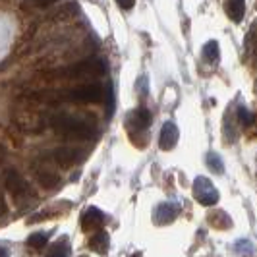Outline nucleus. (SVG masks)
<instances>
[{"instance_id":"obj_1","label":"nucleus","mask_w":257,"mask_h":257,"mask_svg":"<svg viewBox=\"0 0 257 257\" xmlns=\"http://www.w3.org/2000/svg\"><path fill=\"white\" fill-rule=\"evenodd\" d=\"M106 93L104 87L99 83H85V85H77L72 89L64 91H37L31 95V99L43 101L49 104L58 103H103Z\"/></svg>"},{"instance_id":"obj_2","label":"nucleus","mask_w":257,"mask_h":257,"mask_svg":"<svg viewBox=\"0 0 257 257\" xmlns=\"http://www.w3.org/2000/svg\"><path fill=\"white\" fill-rule=\"evenodd\" d=\"M51 128L70 140H91L97 134V126L89 118L79 114H68V112H56L49 118Z\"/></svg>"},{"instance_id":"obj_3","label":"nucleus","mask_w":257,"mask_h":257,"mask_svg":"<svg viewBox=\"0 0 257 257\" xmlns=\"http://www.w3.org/2000/svg\"><path fill=\"white\" fill-rule=\"evenodd\" d=\"M106 60L103 58H85L74 66H68L62 70L52 72L51 76L60 77V79H74V77H85V76H103L106 74Z\"/></svg>"},{"instance_id":"obj_4","label":"nucleus","mask_w":257,"mask_h":257,"mask_svg":"<svg viewBox=\"0 0 257 257\" xmlns=\"http://www.w3.org/2000/svg\"><path fill=\"white\" fill-rule=\"evenodd\" d=\"M193 197H195L201 205L211 207L219 201L220 195H219V192H217V188L211 184L209 178H205V176H197V178L193 180Z\"/></svg>"},{"instance_id":"obj_5","label":"nucleus","mask_w":257,"mask_h":257,"mask_svg":"<svg viewBox=\"0 0 257 257\" xmlns=\"http://www.w3.org/2000/svg\"><path fill=\"white\" fill-rule=\"evenodd\" d=\"M4 184H6V190L10 192V195L16 197V199H22V197H26V195H33L27 180L18 172V170H14V168L4 174Z\"/></svg>"},{"instance_id":"obj_6","label":"nucleus","mask_w":257,"mask_h":257,"mask_svg":"<svg viewBox=\"0 0 257 257\" xmlns=\"http://www.w3.org/2000/svg\"><path fill=\"white\" fill-rule=\"evenodd\" d=\"M51 159L62 167H74L85 159V151L79 147H56L51 153Z\"/></svg>"},{"instance_id":"obj_7","label":"nucleus","mask_w":257,"mask_h":257,"mask_svg":"<svg viewBox=\"0 0 257 257\" xmlns=\"http://www.w3.org/2000/svg\"><path fill=\"white\" fill-rule=\"evenodd\" d=\"M180 209H182L180 203H174V201H165V203H161V205L155 209V215H153L155 224L165 226V224L174 222L176 217H178V213H180Z\"/></svg>"},{"instance_id":"obj_8","label":"nucleus","mask_w":257,"mask_h":257,"mask_svg":"<svg viewBox=\"0 0 257 257\" xmlns=\"http://www.w3.org/2000/svg\"><path fill=\"white\" fill-rule=\"evenodd\" d=\"M106 222V215L97 207H89L81 215V228L85 232H97L101 230Z\"/></svg>"},{"instance_id":"obj_9","label":"nucleus","mask_w":257,"mask_h":257,"mask_svg":"<svg viewBox=\"0 0 257 257\" xmlns=\"http://www.w3.org/2000/svg\"><path fill=\"white\" fill-rule=\"evenodd\" d=\"M126 124H128V130L130 134L136 130V134L138 132H147V128L151 126V112L147 110V108H136V110H132L126 118Z\"/></svg>"},{"instance_id":"obj_10","label":"nucleus","mask_w":257,"mask_h":257,"mask_svg":"<svg viewBox=\"0 0 257 257\" xmlns=\"http://www.w3.org/2000/svg\"><path fill=\"white\" fill-rule=\"evenodd\" d=\"M178 138H180V132H178V128H176V124L168 120V122L163 124V128H161L159 147H161L163 151H170V149H174V147H176Z\"/></svg>"},{"instance_id":"obj_11","label":"nucleus","mask_w":257,"mask_h":257,"mask_svg":"<svg viewBox=\"0 0 257 257\" xmlns=\"http://www.w3.org/2000/svg\"><path fill=\"white\" fill-rule=\"evenodd\" d=\"M35 176H37L39 184H41L43 188H47V190L60 188V184H62V178H60L56 172L47 170V168H43V170H35Z\"/></svg>"},{"instance_id":"obj_12","label":"nucleus","mask_w":257,"mask_h":257,"mask_svg":"<svg viewBox=\"0 0 257 257\" xmlns=\"http://www.w3.org/2000/svg\"><path fill=\"white\" fill-rule=\"evenodd\" d=\"M108 242H110V238H108V232L104 230V228L97 230L89 238V245L93 247V251H97L99 255H106V251H108Z\"/></svg>"},{"instance_id":"obj_13","label":"nucleus","mask_w":257,"mask_h":257,"mask_svg":"<svg viewBox=\"0 0 257 257\" xmlns=\"http://www.w3.org/2000/svg\"><path fill=\"white\" fill-rule=\"evenodd\" d=\"M224 10H226L228 18H230L234 24H240V22L244 20L245 2L244 0H230V2H226V4H224Z\"/></svg>"},{"instance_id":"obj_14","label":"nucleus","mask_w":257,"mask_h":257,"mask_svg":"<svg viewBox=\"0 0 257 257\" xmlns=\"http://www.w3.org/2000/svg\"><path fill=\"white\" fill-rule=\"evenodd\" d=\"M45 257H70V244H68V238H60L58 242L51 244V247L47 249Z\"/></svg>"},{"instance_id":"obj_15","label":"nucleus","mask_w":257,"mask_h":257,"mask_svg":"<svg viewBox=\"0 0 257 257\" xmlns=\"http://www.w3.org/2000/svg\"><path fill=\"white\" fill-rule=\"evenodd\" d=\"M203 58H205L209 64L217 66L220 60V49L217 41H209L205 47H203Z\"/></svg>"},{"instance_id":"obj_16","label":"nucleus","mask_w":257,"mask_h":257,"mask_svg":"<svg viewBox=\"0 0 257 257\" xmlns=\"http://www.w3.org/2000/svg\"><path fill=\"white\" fill-rule=\"evenodd\" d=\"M209 222H211L215 228H222V230L232 226L230 217H228L224 211H215V213H211V215H209Z\"/></svg>"},{"instance_id":"obj_17","label":"nucleus","mask_w":257,"mask_h":257,"mask_svg":"<svg viewBox=\"0 0 257 257\" xmlns=\"http://www.w3.org/2000/svg\"><path fill=\"white\" fill-rule=\"evenodd\" d=\"M49 238H51V232H35V234H31L27 238V244L31 247H35V249H43L49 242Z\"/></svg>"},{"instance_id":"obj_18","label":"nucleus","mask_w":257,"mask_h":257,"mask_svg":"<svg viewBox=\"0 0 257 257\" xmlns=\"http://www.w3.org/2000/svg\"><path fill=\"white\" fill-rule=\"evenodd\" d=\"M207 167L211 168L215 174H222L224 172V163H222V159H220L219 153H215V151H211V153L207 155Z\"/></svg>"},{"instance_id":"obj_19","label":"nucleus","mask_w":257,"mask_h":257,"mask_svg":"<svg viewBox=\"0 0 257 257\" xmlns=\"http://www.w3.org/2000/svg\"><path fill=\"white\" fill-rule=\"evenodd\" d=\"M253 120H255V116H253V112L247 108V106H240L238 108V124L240 126H244V128H249L251 124H253Z\"/></svg>"},{"instance_id":"obj_20","label":"nucleus","mask_w":257,"mask_h":257,"mask_svg":"<svg viewBox=\"0 0 257 257\" xmlns=\"http://www.w3.org/2000/svg\"><path fill=\"white\" fill-rule=\"evenodd\" d=\"M253 37H255V26L249 27V33H247V37H245V49H247V51L253 49Z\"/></svg>"},{"instance_id":"obj_21","label":"nucleus","mask_w":257,"mask_h":257,"mask_svg":"<svg viewBox=\"0 0 257 257\" xmlns=\"http://www.w3.org/2000/svg\"><path fill=\"white\" fill-rule=\"evenodd\" d=\"M6 211H8V209H6V203H4V199L0 197V217L6 215Z\"/></svg>"},{"instance_id":"obj_22","label":"nucleus","mask_w":257,"mask_h":257,"mask_svg":"<svg viewBox=\"0 0 257 257\" xmlns=\"http://www.w3.org/2000/svg\"><path fill=\"white\" fill-rule=\"evenodd\" d=\"M118 8H122V10H130V8H134V2H130V4H118Z\"/></svg>"},{"instance_id":"obj_23","label":"nucleus","mask_w":257,"mask_h":257,"mask_svg":"<svg viewBox=\"0 0 257 257\" xmlns=\"http://www.w3.org/2000/svg\"><path fill=\"white\" fill-rule=\"evenodd\" d=\"M0 257H8V251H6L2 245H0Z\"/></svg>"},{"instance_id":"obj_24","label":"nucleus","mask_w":257,"mask_h":257,"mask_svg":"<svg viewBox=\"0 0 257 257\" xmlns=\"http://www.w3.org/2000/svg\"><path fill=\"white\" fill-rule=\"evenodd\" d=\"M79 257H89V255H79Z\"/></svg>"}]
</instances>
